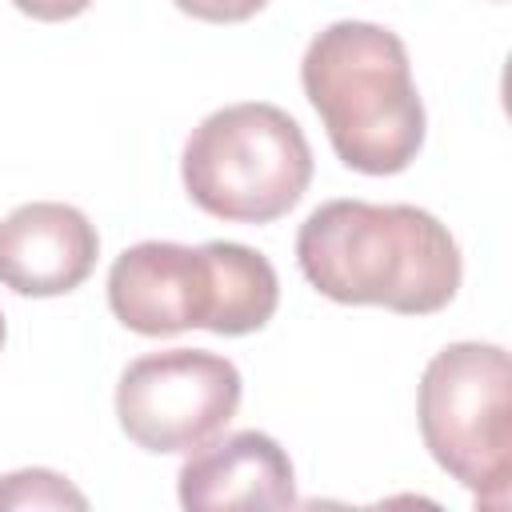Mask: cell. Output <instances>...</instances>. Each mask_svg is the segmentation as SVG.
Listing matches in <instances>:
<instances>
[{
	"mask_svg": "<svg viewBox=\"0 0 512 512\" xmlns=\"http://www.w3.org/2000/svg\"><path fill=\"white\" fill-rule=\"evenodd\" d=\"M4 332H8V328H4V312H0V348H4Z\"/></svg>",
	"mask_w": 512,
	"mask_h": 512,
	"instance_id": "cell-13",
	"label": "cell"
},
{
	"mask_svg": "<svg viewBox=\"0 0 512 512\" xmlns=\"http://www.w3.org/2000/svg\"><path fill=\"white\" fill-rule=\"evenodd\" d=\"M196 208L236 224H268L296 208L312 184L304 128L276 104L244 100L204 116L180 156Z\"/></svg>",
	"mask_w": 512,
	"mask_h": 512,
	"instance_id": "cell-3",
	"label": "cell"
},
{
	"mask_svg": "<svg viewBox=\"0 0 512 512\" xmlns=\"http://www.w3.org/2000/svg\"><path fill=\"white\" fill-rule=\"evenodd\" d=\"M180 504L208 512V508H292L296 504V476L288 452L248 428L224 440H208L192 448L180 476Z\"/></svg>",
	"mask_w": 512,
	"mask_h": 512,
	"instance_id": "cell-8",
	"label": "cell"
},
{
	"mask_svg": "<svg viewBox=\"0 0 512 512\" xmlns=\"http://www.w3.org/2000/svg\"><path fill=\"white\" fill-rule=\"evenodd\" d=\"M212 264V316L208 332L216 336H244L272 320L280 304V280L268 256L248 244L208 240L204 244Z\"/></svg>",
	"mask_w": 512,
	"mask_h": 512,
	"instance_id": "cell-9",
	"label": "cell"
},
{
	"mask_svg": "<svg viewBox=\"0 0 512 512\" xmlns=\"http://www.w3.org/2000/svg\"><path fill=\"white\" fill-rule=\"evenodd\" d=\"M96 224L56 200L20 204L0 220V284L20 296H64L96 268Z\"/></svg>",
	"mask_w": 512,
	"mask_h": 512,
	"instance_id": "cell-7",
	"label": "cell"
},
{
	"mask_svg": "<svg viewBox=\"0 0 512 512\" xmlns=\"http://www.w3.org/2000/svg\"><path fill=\"white\" fill-rule=\"evenodd\" d=\"M4 508H88V496L76 492L60 472L24 468L0 480V512Z\"/></svg>",
	"mask_w": 512,
	"mask_h": 512,
	"instance_id": "cell-10",
	"label": "cell"
},
{
	"mask_svg": "<svg viewBox=\"0 0 512 512\" xmlns=\"http://www.w3.org/2000/svg\"><path fill=\"white\" fill-rule=\"evenodd\" d=\"M304 280L336 304H384L400 316L440 312L460 288L452 232L412 204L328 200L296 232Z\"/></svg>",
	"mask_w": 512,
	"mask_h": 512,
	"instance_id": "cell-1",
	"label": "cell"
},
{
	"mask_svg": "<svg viewBox=\"0 0 512 512\" xmlns=\"http://www.w3.org/2000/svg\"><path fill=\"white\" fill-rule=\"evenodd\" d=\"M108 308L140 336H172L208 328L212 316V264L204 244L140 240L108 268Z\"/></svg>",
	"mask_w": 512,
	"mask_h": 512,
	"instance_id": "cell-6",
	"label": "cell"
},
{
	"mask_svg": "<svg viewBox=\"0 0 512 512\" xmlns=\"http://www.w3.org/2000/svg\"><path fill=\"white\" fill-rule=\"evenodd\" d=\"M24 16H32V20H48V24H56V20H72V16H80L92 0H12Z\"/></svg>",
	"mask_w": 512,
	"mask_h": 512,
	"instance_id": "cell-12",
	"label": "cell"
},
{
	"mask_svg": "<svg viewBox=\"0 0 512 512\" xmlns=\"http://www.w3.org/2000/svg\"><path fill=\"white\" fill-rule=\"evenodd\" d=\"M420 436L432 460L480 504L504 508L512 488V364L500 344L440 348L416 392Z\"/></svg>",
	"mask_w": 512,
	"mask_h": 512,
	"instance_id": "cell-4",
	"label": "cell"
},
{
	"mask_svg": "<svg viewBox=\"0 0 512 512\" xmlns=\"http://www.w3.org/2000/svg\"><path fill=\"white\" fill-rule=\"evenodd\" d=\"M180 12L208 20V24H240L248 16H256L268 0H172Z\"/></svg>",
	"mask_w": 512,
	"mask_h": 512,
	"instance_id": "cell-11",
	"label": "cell"
},
{
	"mask_svg": "<svg viewBox=\"0 0 512 512\" xmlns=\"http://www.w3.org/2000/svg\"><path fill=\"white\" fill-rule=\"evenodd\" d=\"M240 372L204 348L140 356L116 384V416L144 452H192L220 436L240 408Z\"/></svg>",
	"mask_w": 512,
	"mask_h": 512,
	"instance_id": "cell-5",
	"label": "cell"
},
{
	"mask_svg": "<svg viewBox=\"0 0 512 512\" xmlns=\"http://www.w3.org/2000/svg\"><path fill=\"white\" fill-rule=\"evenodd\" d=\"M300 84L328 128L332 152L352 172L392 176L416 160L424 100L396 32L368 20L328 24L300 60Z\"/></svg>",
	"mask_w": 512,
	"mask_h": 512,
	"instance_id": "cell-2",
	"label": "cell"
}]
</instances>
